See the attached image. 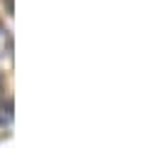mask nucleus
<instances>
[{"label":"nucleus","mask_w":148,"mask_h":148,"mask_svg":"<svg viewBox=\"0 0 148 148\" xmlns=\"http://www.w3.org/2000/svg\"><path fill=\"white\" fill-rule=\"evenodd\" d=\"M10 109H12L10 104H3V106H0V123H10V121H12Z\"/></svg>","instance_id":"nucleus-1"}]
</instances>
